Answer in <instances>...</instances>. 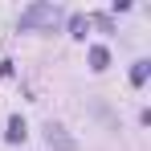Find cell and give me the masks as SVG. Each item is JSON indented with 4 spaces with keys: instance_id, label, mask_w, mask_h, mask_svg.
I'll use <instances>...</instances> for the list:
<instances>
[{
    "instance_id": "5b68a950",
    "label": "cell",
    "mask_w": 151,
    "mask_h": 151,
    "mask_svg": "<svg viewBox=\"0 0 151 151\" xmlns=\"http://www.w3.org/2000/svg\"><path fill=\"white\" fill-rule=\"evenodd\" d=\"M147 70H151V61H135V70H131V82H135V86H143V82H147Z\"/></svg>"
},
{
    "instance_id": "277c9868",
    "label": "cell",
    "mask_w": 151,
    "mask_h": 151,
    "mask_svg": "<svg viewBox=\"0 0 151 151\" xmlns=\"http://www.w3.org/2000/svg\"><path fill=\"white\" fill-rule=\"evenodd\" d=\"M110 65V49L106 45H90V70H106Z\"/></svg>"
},
{
    "instance_id": "6da1fadb",
    "label": "cell",
    "mask_w": 151,
    "mask_h": 151,
    "mask_svg": "<svg viewBox=\"0 0 151 151\" xmlns=\"http://www.w3.org/2000/svg\"><path fill=\"white\" fill-rule=\"evenodd\" d=\"M45 143H49L53 151H82L78 139L65 131V127H57V123H45Z\"/></svg>"
},
{
    "instance_id": "7a4b0ae2",
    "label": "cell",
    "mask_w": 151,
    "mask_h": 151,
    "mask_svg": "<svg viewBox=\"0 0 151 151\" xmlns=\"http://www.w3.org/2000/svg\"><path fill=\"white\" fill-rule=\"evenodd\" d=\"M53 17H57L53 4H33L29 12H21V29H25V25H37V21H53Z\"/></svg>"
},
{
    "instance_id": "3957f363",
    "label": "cell",
    "mask_w": 151,
    "mask_h": 151,
    "mask_svg": "<svg viewBox=\"0 0 151 151\" xmlns=\"http://www.w3.org/2000/svg\"><path fill=\"white\" fill-rule=\"evenodd\" d=\"M25 135H29L25 119H21V114H12V119H8V131H4V139H8V143H25Z\"/></svg>"
}]
</instances>
